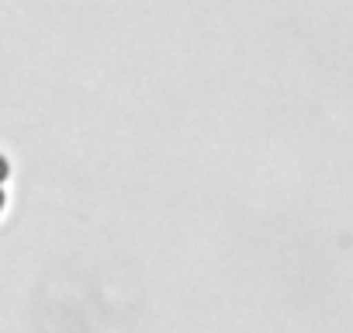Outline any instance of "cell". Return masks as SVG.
<instances>
[{
  "label": "cell",
  "mask_w": 353,
  "mask_h": 333,
  "mask_svg": "<svg viewBox=\"0 0 353 333\" xmlns=\"http://www.w3.org/2000/svg\"><path fill=\"white\" fill-rule=\"evenodd\" d=\"M4 181H8V160L0 156V184H4Z\"/></svg>",
  "instance_id": "cell-1"
},
{
  "label": "cell",
  "mask_w": 353,
  "mask_h": 333,
  "mask_svg": "<svg viewBox=\"0 0 353 333\" xmlns=\"http://www.w3.org/2000/svg\"><path fill=\"white\" fill-rule=\"evenodd\" d=\"M0 212H4V191H0Z\"/></svg>",
  "instance_id": "cell-2"
}]
</instances>
